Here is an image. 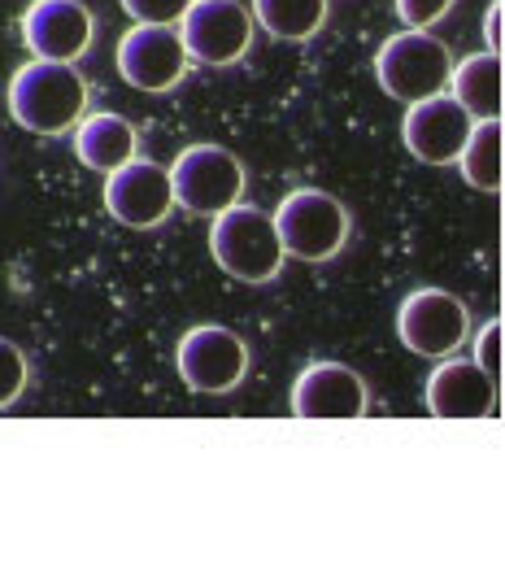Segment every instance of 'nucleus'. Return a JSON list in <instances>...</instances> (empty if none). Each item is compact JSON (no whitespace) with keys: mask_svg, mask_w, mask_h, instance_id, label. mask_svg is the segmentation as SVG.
<instances>
[{"mask_svg":"<svg viewBox=\"0 0 505 562\" xmlns=\"http://www.w3.org/2000/svg\"><path fill=\"white\" fill-rule=\"evenodd\" d=\"M88 101H92V88L83 79L79 66H66V61H22L4 88V105H9V119L31 132V136H44V140H57V136H70V127L88 114Z\"/></svg>","mask_w":505,"mask_h":562,"instance_id":"f257e3e1","label":"nucleus"},{"mask_svg":"<svg viewBox=\"0 0 505 562\" xmlns=\"http://www.w3.org/2000/svg\"><path fill=\"white\" fill-rule=\"evenodd\" d=\"M210 254H214L223 276L249 283V288L274 283L283 262H288V254L274 236L270 210L249 205V201H236L210 218Z\"/></svg>","mask_w":505,"mask_h":562,"instance_id":"f03ea898","label":"nucleus"},{"mask_svg":"<svg viewBox=\"0 0 505 562\" xmlns=\"http://www.w3.org/2000/svg\"><path fill=\"white\" fill-rule=\"evenodd\" d=\"M270 223H274L283 254L296 262H310V267L332 262L349 245V232H354L345 201L323 192V188H292L270 210Z\"/></svg>","mask_w":505,"mask_h":562,"instance_id":"7ed1b4c3","label":"nucleus"},{"mask_svg":"<svg viewBox=\"0 0 505 562\" xmlns=\"http://www.w3.org/2000/svg\"><path fill=\"white\" fill-rule=\"evenodd\" d=\"M449 70H453V53L440 35L431 31H409L401 26L396 35H388L375 53V83L383 97L414 105L427 97H440L449 88Z\"/></svg>","mask_w":505,"mask_h":562,"instance_id":"20e7f679","label":"nucleus"},{"mask_svg":"<svg viewBox=\"0 0 505 562\" xmlns=\"http://www.w3.org/2000/svg\"><path fill=\"white\" fill-rule=\"evenodd\" d=\"M170 192L175 210H188L197 218H214L218 210L245 201V161L223 144H188L170 166Z\"/></svg>","mask_w":505,"mask_h":562,"instance_id":"39448f33","label":"nucleus"},{"mask_svg":"<svg viewBox=\"0 0 505 562\" xmlns=\"http://www.w3.org/2000/svg\"><path fill=\"white\" fill-rule=\"evenodd\" d=\"M175 371L192 393L227 397L249 375V345L240 331H232L223 323H197L175 345Z\"/></svg>","mask_w":505,"mask_h":562,"instance_id":"423d86ee","label":"nucleus"},{"mask_svg":"<svg viewBox=\"0 0 505 562\" xmlns=\"http://www.w3.org/2000/svg\"><path fill=\"white\" fill-rule=\"evenodd\" d=\"M396 340L427 362H440L471 340V310L449 288H414L396 305Z\"/></svg>","mask_w":505,"mask_h":562,"instance_id":"0eeeda50","label":"nucleus"},{"mask_svg":"<svg viewBox=\"0 0 505 562\" xmlns=\"http://www.w3.org/2000/svg\"><path fill=\"white\" fill-rule=\"evenodd\" d=\"M175 31L188 61L210 70H232L252 48V18L249 4L240 0H192L175 22Z\"/></svg>","mask_w":505,"mask_h":562,"instance_id":"6e6552de","label":"nucleus"},{"mask_svg":"<svg viewBox=\"0 0 505 562\" xmlns=\"http://www.w3.org/2000/svg\"><path fill=\"white\" fill-rule=\"evenodd\" d=\"M114 66H119L126 88L148 92V97L175 92L192 70V61L179 44V31L175 26H148V22H131V31L119 40Z\"/></svg>","mask_w":505,"mask_h":562,"instance_id":"1a4fd4ad","label":"nucleus"},{"mask_svg":"<svg viewBox=\"0 0 505 562\" xmlns=\"http://www.w3.org/2000/svg\"><path fill=\"white\" fill-rule=\"evenodd\" d=\"M22 44L35 61L79 66L97 44V13L83 0H31L22 9Z\"/></svg>","mask_w":505,"mask_h":562,"instance_id":"9d476101","label":"nucleus"},{"mask_svg":"<svg viewBox=\"0 0 505 562\" xmlns=\"http://www.w3.org/2000/svg\"><path fill=\"white\" fill-rule=\"evenodd\" d=\"M292 419L310 423H354L371 411V384L345 362H310L288 393Z\"/></svg>","mask_w":505,"mask_h":562,"instance_id":"9b49d317","label":"nucleus"},{"mask_svg":"<svg viewBox=\"0 0 505 562\" xmlns=\"http://www.w3.org/2000/svg\"><path fill=\"white\" fill-rule=\"evenodd\" d=\"M101 201H105L110 218L131 227V232H153L175 214V192H170L166 166H157L139 153L105 175Z\"/></svg>","mask_w":505,"mask_h":562,"instance_id":"f8f14e48","label":"nucleus"},{"mask_svg":"<svg viewBox=\"0 0 505 562\" xmlns=\"http://www.w3.org/2000/svg\"><path fill=\"white\" fill-rule=\"evenodd\" d=\"M423 402H427V415L431 419H493L497 415V402H502V384L475 362V358H440L427 375V389H423Z\"/></svg>","mask_w":505,"mask_h":562,"instance_id":"ddd939ff","label":"nucleus"},{"mask_svg":"<svg viewBox=\"0 0 505 562\" xmlns=\"http://www.w3.org/2000/svg\"><path fill=\"white\" fill-rule=\"evenodd\" d=\"M471 127H475V119L449 92H440V97H427V101L405 105L401 144L423 166H453L467 136H471Z\"/></svg>","mask_w":505,"mask_h":562,"instance_id":"4468645a","label":"nucleus"},{"mask_svg":"<svg viewBox=\"0 0 505 562\" xmlns=\"http://www.w3.org/2000/svg\"><path fill=\"white\" fill-rule=\"evenodd\" d=\"M70 144H75V157H79L83 170L110 175L139 153V132H135V123H126L123 114L97 110V114H83L70 127Z\"/></svg>","mask_w":505,"mask_h":562,"instance_id":"2eb2a0df","label":"nucleus"},{"mask_svg":"<svg viewBox=\"0 0 505 562\" xmlns=\"http://www.w3.org/2000/svg\"><path fill=\"white\" fill-rule=\"evenodd\" d=\"M475 123L484 119H502V53H467L462 61H453L449 70V88H445Z\"/></svg>","mask_w":505,"mask_h":562,"instance_id":"dca6fc26","label":"nucleus"},{"mask_svg":"<svg viewBox=\"0 0 505 562\" xmlns=\"http://www.w3.org/2000/svg\"><path fill=\"white\" fill-rule=\"evenodd\" d=\"M332 0H249L252 26H261L270 40L305 44L327 26Z\"/></svg>","mask_w":505,"mask_h":562,"instance_id":"f3484780","label":"nucleus"},{"mask_svg":"<svg viewBox=\"0 0 505 562\" xmlns=\"http://www.w3.org/2000/svg\"><path fill=\"white\" fill-rule=\"evenodd\" d=\"M453 166H458V175L467 179V188L497 196V192H502V119L475 123Z\"/></svg>","mask_w":505,"mask_h":562,"instance_id":"a211bd4d","label":"nucleus"},{"mask_svg":"<svg viewBox=\"0 0 505 562\" xmlns=\"http://www.w3.org/2000/svg\"><path fill=\"white\" fill-rule=\"evenodd\" d=\"M31 384V358L22 353V345H13L9 336H0V411H9Z\"/></svg>","mask_w":505,"mask_h":562,"instance_id":"6ab92c4d","label":"nucleus"},{"mask_svg":"<svg viewBox=\"0 0 505 562\" xmlns=\"http://www.w3.org/2000/svg\"><path fill=\"white\" fill-rule=\"evenodd\" d=\"M131 22H148V26H175L183 18V9L192 0H119Z\"/></svg>","mask_w":505,"mask_h":562,"instance_id":"aec40b11","label":"nucleus"},{"mask_svg":"<svg viewBox=\"0 0 505 562\" xmlns=\"http://www.w3.org/2000/svg\"><path fill=\"white\" fill-rule=\"evenodd\" d=\"M453 4L458 0H392L401 26H409V31H431L440 18H449Z\"/></svg>","mask_w":505,"mask_h":562,"instance_id":"412c9836","label":"nucleus"},{"mask_svg":"<svg viewBox=\"0 0 505 562\" xmlns=\"http://www.w3.org/2000/svg\"><path fill=\"white\" fill-rule=\"evenodd\" d=\"M471 358L502 384V318H489V323L475 331V349H471Z\"/></svg>","mask_w":505,"mask_h":562,"instance_id":"4be33fe9","label":"nucleus"},{"mask_svg":"<svg viewBox=\"0 0 505 562\" xmlns=\"http://www.w3.org/2000/svg\"><path fill=\"white\" fill-rule=\"evenodd\" d=\"M484 40H489V53H502V0H493L484 13Z\"/></svg>","mask_w":505,"mask_h":562,"instance_id":"5701e85b","label":"nucleus"}]
</instances>
